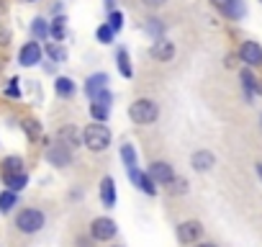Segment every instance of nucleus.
<instances>
[{"mask_svg":"<svg viewBox=\"0 0 262 247\" xmlns=\"http://www.w3.org/2000/svg\"><path fill=\"white\" fill-rule=\"evenodd\" d=\"M24 129H26V134L31 137V139H39V134H41V127L34 121V118H29V121H24Z\"/></svg>","mask_w":262,"mask_h":247,"instance_id":"obj_31","label":"nucleus"},{"mask_svg":"<svg viewBox=\"0 0 262 247\" xmlns=\"http://www.w3.org/2000/svg\"><path fill=\"white\" fill-rule=\"evenodd\" d=\"M47 160H49L52 165H57V168H64V165L72 162V147L57 142V145H52V147L47 150Z\"/></svg>","mask_w":262,"mask_h":247,"instance_id":"obj_5","label":"nucleus"},{"mask_svg":"<svg viewBox=\"0 0 262 247\" xmlns=\"http://www.w3.org/2000/svg\"><path fill=\"white\" fill-rule=\"evenodd\" d=\"M198 247H216V244H211V242H203V244H198Z\"/></svg>","mask_w":262,"mask_h":247,"instance_id":"obj_38","label":"nucleus"},{"mask_svg":"<svg viewBox=\"0 0 262 247\" xmlns=\"http://www.w3.org/2000/svg\"><path fill=\"white\" fill-rule=\"evenodd\" d=\"M64 21H67V18H64V16H59V18H54V24L49 26V36H54L57 42H62V39H64V34H67V31H64Z\"/></svg>","mask_w":262,"mask_h":247,"instance_id":"obj_25","label":"nucleus"},{"mask_svg":"<svg viewBox=\"0 0 262 247\" xmlns=\"http://www.w3.org/2000/svg\"><path fill=\"white\" fill-rule=\"evenodd\" d=\"M147 31H149L155 39H160V36H162V31H165V26H162V21H160V18H147Z\"/></svg>","mask_w":262,"mask_h":247,"instance_id":"obj_30","label":"nucleus"},{"mask_svg":"<svg viewBox=\"0 0 262 247\" xmlns=\"http://www.w3.org/2000/svg\"><path fill=\"white\" fill-rule=\"evenodd\" d=\"M211 3H213V6H216V8H224V6H226V3H231V0H211Z\"/></svg>","mask_w":262,"mask_h":247,"instance_id":"obj_36","label":"nucleus"},{"mask_svg":"<svg viewBox=\"0 0 262 247\" xmlns=\"http://www.w3.org/2000/svg\"><path fill=\"white\" fill-rule=\"evenodd\" d=\"M116 65H118V70H121L123 77H131V75H134V70H131V62H128V52H126L123 47L116 52Z\"/></svg>","mask_w":262,"mask_h":247,"instance_id":"obj_19","label":"nucleus"},{"mask_svg":"<svg viewBox=\"0 0 262 247\" xmlns=\"http://www.w3.org/2000/svg\"><path fill=\"white\" fill-rule=\"evenodd\" d=\"M128 175H131V180H134V186H137L139 191H144L147 196H155V193H157V183H155V178H152L149 173H139V170L134 168V170H128Z\"/></svg>","mask_w":262,"mask_h":247,"instance_id":"obj_10","label":"nucleus"},{"mask_svg":"<svg viewBox=\"0 0 262 247\" xmlns=\"http://www.w3.org/2000/svg\"><path fill=\"white\" fill-rule=\"evenodd\" d=\"M82 145L88 150H93V152H103L111 145V129L105 127L103 121L90 123V127H85V132H82Z\"/></svg>","mask_w":262,"mask_h":247,"instance_id":"obj_1","label":"nucleus"},{"mask_svg":"<svg viewBox=\"0 0 262 247\" xmlns=\"http://www.w3.org/2000/svg\"><path fill=\"white\" fill-rule=\"evenodd\" d=\"M18 83H21V80H18V77H13V80L6 85V95H11V98H18V95H21V88H18Z\"/></svg>","mask_w":262,"mask_h":247,"instance_id":"obj_33","label":"nucleus"},{"mask_svg":"<svg viewBox=\"0 0 262 247\" xmlns=\"http://www.w3.org/2000/svg\"><path fill=\"white\" fill-rule=\"evenodd\" d=\"M16 227L24 232V234H34L44 227V214L39 209H24L18 216H16Z\"/></svg>","mask_w":262,"mask_h":247,"instance_id":"obj_3","label":"nucleus"},{"mask_svg":"<svg viewBox=\"0 0 262 247\" xmlns=\"http://www.w3.org/2000/svg\"><path fill=\"white\" fill-rule=\"evenodd\" d=\"M31 31H34V36H36V39H47V36H49V26H47V21H44V18H34Z\"/></svg>","mask_w":262,"mask_h":247,"instance_id":"obj_27","label":"nucleus"},{"mask_svg":"<svg viewBox=\"0 0 262 247\" xmlns=\"http://www.w3.org/2000/svg\"><path fill=\"white\" fill-rule=\"evenodd\" d=\"M116 232H118V229H116V221L108 219V216H100V219H95V221L90 224V234H93V239H98V242L113 239Z\"/></svg>","mask_w":262,"mask_h":247,"instance_id":"obj_4","label":"nucleus"},{"mask_svg":"<svg viewBox=\"0 0 262 247\" xmlns=\"http://www.w3.org/2000/svg\"><path fill=\"white\" fill-rule=\"evenodd\" d=\"M239 57H242L244 65L259 67V65H262V47H259L257 42H244V44L239 47Z\"/></svg>","mask_w":262,"mask_h":247,"instance_id":"obj_6","label":"nucleus"},{"mask_svg":"<svg viewBox=\"0 0 262 247\" xmlns=\"http://www.w3.org/2000/svg\"><path fill=\"white\" fill-rule=\"evenodd\" d=\"M149 175L155 178L157 186H170L175 180V173H172V168L167 162H152L149 165Z\"/></svg>","mask_w":262,"mask_h":247,"instance_id":"obj_8","label":"nucleus"},{"mask_svg":"<svg viewBox=\"0 0 262 247\" xmlns=\"http://www.w3.org/2000/svg\"><path fill=\"white\" fill-rule=\"evenodd\" d=\"M219 11H221L226 18H234V21H236V18H242V16L247 13V6H244V0H231V3H226V6L219 8Z\"/></svg>","mask_w":262,"mask_h":247,"instance_id":"obj_15","label":"nucleus"},{"mask_svg":"<svg viewBox=\"0 0 262 247\" xmlns=\"http://www.w3.org/2000/svg\"><path fill=\"white\" fill-rule=\"evenodd\" d=\"M152 57L157 59V62H170L172 57H175V44L172 42H167V39H155V44H152Z\"/></svg>","mask_w":262,"mask_h":247,"instance_id":"obj_11","label":"nucleus"},{"mask_svg":"<svg viewBox=\"0 0 262 247\" xmlns=\"http://www.w3.org/2000/svg\"><path fill=\"white\" fill-rule=\"evenodd\" d=\"M3 173H6V175H8V173H24V160L16 157V155H13V157H6V160H3Z\"/></svg>","mask_w":262,"mask_h":247,"instance_id":"obj_24","label":"nucleus"},{"mask_svg":"<svg viewBox=\"0 0 262 247\" xmlns=\"http://www.w3.org/2000/svg\"><path fill=\"white\" fill-rule=\"evenodd\" d=\"M26 183H29V178H26V173H8L6 175V186L11 188V191H24L26 188Z\"/></svg>","mask_w":262,"mask_h":247,"instance_id":"obj_18","label":"nucleus"},{"mask_svg":"<svg viewBox=\"0 0 262 247\" xmlns=\"http://www.w3.org/2000/svg\"><path fill=\"white\" fill-rule=\"evenodd\" d=\"M8 36H11V34H8V31H6V29H0V44H8V42H6V39H8Z\"/></svg>","mask_w":262,"mask_h":247,"instance_id":"obj_35","label":"nucleus"},{"mask_svg":"<svg viewBox=\"0 0 262 247\" xmlns=\"http://www.w3.org/2000/svg\"><path fill=\"white\" fill-rule=\"evenodd\" d=\"M121 160L126 165V170H134L137 168V152L131 145H121Z\"/></svg>","mask_w":262,"mask_h":247,"instance_id":"obj_22","label":"nucleus"},{"mask_svg":"<svg viewBox=\"0 0 262 247\" xmlns=\"http://www.w3.org/2000/svg\"><path fill=\"white\" fill-rule=\"evenodd\" d=\"M201 234H203V224H201V221H183V224L178 227V239L185 242V244L195 242Z\"/></svg>","mask_w":262,"mask_h":247,"instance_id":"obj_9","label":"nucleus"},{"mask_svg":"<svg viewBox=\"0 0 262 247\" xmlns=\"http://www.w3.org/2000/svg\"><path fill=\"white\" fill-rule=\"evenodd\" d=\"M108 103H100V100H93V106H90V113H93V118L95 121H103L105 123V118H108Z\"/></svg>","mask_w":262,"mask_h":247,"instance_id":"obj_23","label":"nucleus"},{"mask_svg":"<svg viewBox=\"0 0 262 247\" xmlns=\"http://www.w3.org/2000/svg\"><path fill=\"white\" fill-rule=\"evenodd\" d=\"M57 137H59V142L67 145V147H80V132H77L75 127H62Z\"/></svg>","mask_w":262,"mask_h":247,"instance_id":"obj_16","label":"nucleus"},{"mask_svg":"<svg viewBox=\"0 0 262 247\" xmlns=\"http://www.w3.org/2000/svg\"><path fill=\"white\" fill-rule=\"evenodd\" d=\"M128 116L134 123H142V127H147V123H155L157 116H160V106L152 100V98H139L131 103L128 108Z\"/></svg>","mask_w":262,"mask_h":247,"instance_id":"obj_2","label":"nucleus"},{"mask_svg":"<svg viewBox=\"0 0 262 247\" xmlns=\"http://www.w3.org/2000/svg\"><path fill=\"white\" fill-rule=\"evenodd\" d=\"M257 175L262 178V162H257Z\"/></svg>","mask_w":262,"mask_h":247,"instance_id":"obj_37","label":"nucleus"},{"mask_svg":"<svg viewBox=\"0 0 262 247\" xmlns=\"http://www.w3.org/2000/svg\"><path fill=\"white\" fill-rule=\"evenodd\" d=\"M144 6H149V8H160V6H165L167 0H142Z\"/></svg>","mask_w":262,"mask_h":247,"instance_id":"obj_34","label":"nucleus"},{"mask_svg":"<svg viewBox=\"0 0 262 247\" xmlns=\"http://www.w3.org/2000/svg\"><path fill=\"white\" fill-rule=\"evenodd\" d=\"M54 90H57V95H62V98H70V95L75 93V83H72L70 77H57V83H54Z\"/></svg>","mask_w":262,"mask_h":247,"instance_id":"obj_21","label":"nucleus"},{"mask_svg":"<svg viewBox=\"0 0 262 247\" xmlns=\"http://www.w3.org/2000/svg\"><path fill=\"white\" fill-rule=\"evenodd\" d=\"M29 3H34V0H29Z\"/></svg>","mask_w":262,"mask_h":247,"instance_id":"obj_40","label":"nucleus"},{"mask_svg":"<svg viewBox=\"0 0 262 247\" xmlns=\"http://www.w3.org/2000/svg\"><path fill=\"white\" fill-rule=\"evenodd\" d=\"M18 62H21L24 67H34V65H39V62H41V47H39L36 42L24 44L21 52H18Z\"/></svg>","mask_w":262,"mask_h":247,"instance_id":"obj_7","label":"nucleus"},{"mask_svg":"<svg viewBox=\"0 0 262 247\" xmlns=\"http://www.w3.org/2000/svg\"><path fill=\"white\" fill-rule=\"evenodd\" d=\"M100 201H103V206H108V209L116 206V186H113V178H103V180H100Z\"/></svg>","mask_w":262,"mask_h":247,"instance_id":"obj_14","label":"nucleus"},{"mask_svg":"<svg viewBox=\"0 0 262 247\" xmlns=\"http://www.w3.org/2000/svg\"><path fill=\"white\" fill-rule=\"evenodd\" d=\"M47 54L52 57V62H67V49L59 47V44H49L47 47Z\"/></svg>","mask_w":262,"mask_h":247,"instance_id":"obj_26","label":"nucleus"},{"mask_svg":"<svg viewBox=\"0 0 262 247\" xmlns=\"http://www.w3.org/2000/svg\"><path fill=\"white\" fill-rule=\"evenodd\" d=\"M108 26H111L113 31H121V29H123V13H121V11H111V13H108Z\"/></svg>","mask_w":262,"mask_h":247,"instance_id":"obj_29","label":"nucleus"},{"mask_svg":"<svg viewBox=\"0 0 262 247\" xmlns=\"http://www.w3.org/2000/svg\"><path fill=\"white\" fill-rule=\"evenodd\" d=\"M242 85H244V93H247V100H252V95H254V90H257V93H262V85H257V80L252 77V72H249V70H242Z\"/></svg>","mask_w":262,"mask_h":247,"instance_id":"obj_17","label":"nucleus"},{"mask_svg":"<svg viewBox=\"0 0 262 247\" xmlns=\"http://www.w3.org/2000/svg\"><path fill=\"white\" fill-rule=\"evenodd\" d=\"M105 8H113V0H105Z\"/></svg>","mask_w":262,"mask_h":247,"instance_id":"obj_39","label":"nucleus"},{"mask_svg":"<svg viewBox=\"0 0 262 247\" xmlns=\"http://www.w3.org/2000/svg\"><path fill=\"white\" fill-rule=\"evenodd\" d=\"M18 203V196H16V191H3V193H0V211H3V214H8L13 206Z\"/></svg>","mask_w":262,"mask_h":247,"instance_id":"obj_20","label":"nucleus"},{"mask_svg":"<svg viewBox=\"0 0 262 247\" xmlns=\"http://www.w3.org/2000/svg\"><path fill=\"white\" fill-rule=\"evenodd\" d=\"M213 162H216V157H213L208 150H198V152H193V157H190V165H193V170H198V173L211 170Z\"/></svg>","mask_w":262,"mask_h":247,"instance_id":"obj_13","label":"nucleus"},{"mask_svg":"<svg viewBox=\"0 0 262 247\" xmlns=\"http://www.w3.org/2000/svg\"><path fill=\"white\" fill-rule=\"evenodd\" d=\"M113 34H116V31H113L108 24L98 26V31H95V36H98V42H100V44H111V42H113Z\"/></svg>","mask_w":262,"mask_h":247,"instance_id":"obj_28","label":"nucleus"},{"mask_svg":"<svg viewBox=\"0 0 262 247\" xmlns=\"http://www.w3.org/2000/svg\"><path fill=\"white\" fill-rule=\"evenodd\" d=\"M170 186H172V193H175V196H180V193H188V180H185V178H175Z\"/></svg>","mask_w":262,"mask_h":247,"instance_id":"obj_32","label":"nucleus"},{"mask_svg":"<svg viewBox=\"0 0 262 247\" xmlns=\"http://www.w3.org/2000/svg\"><path fill=\"white\" fill-rule=\"evenodd\" d=\"M105 88H108V75H105V72H95V75H90L88 83H85V93H88V98H93V100H95Z\"/></svg>","mask_w":262,"mask_h":247,"instance_id":"obj_12","label":"nucleus"}]
</instances>
